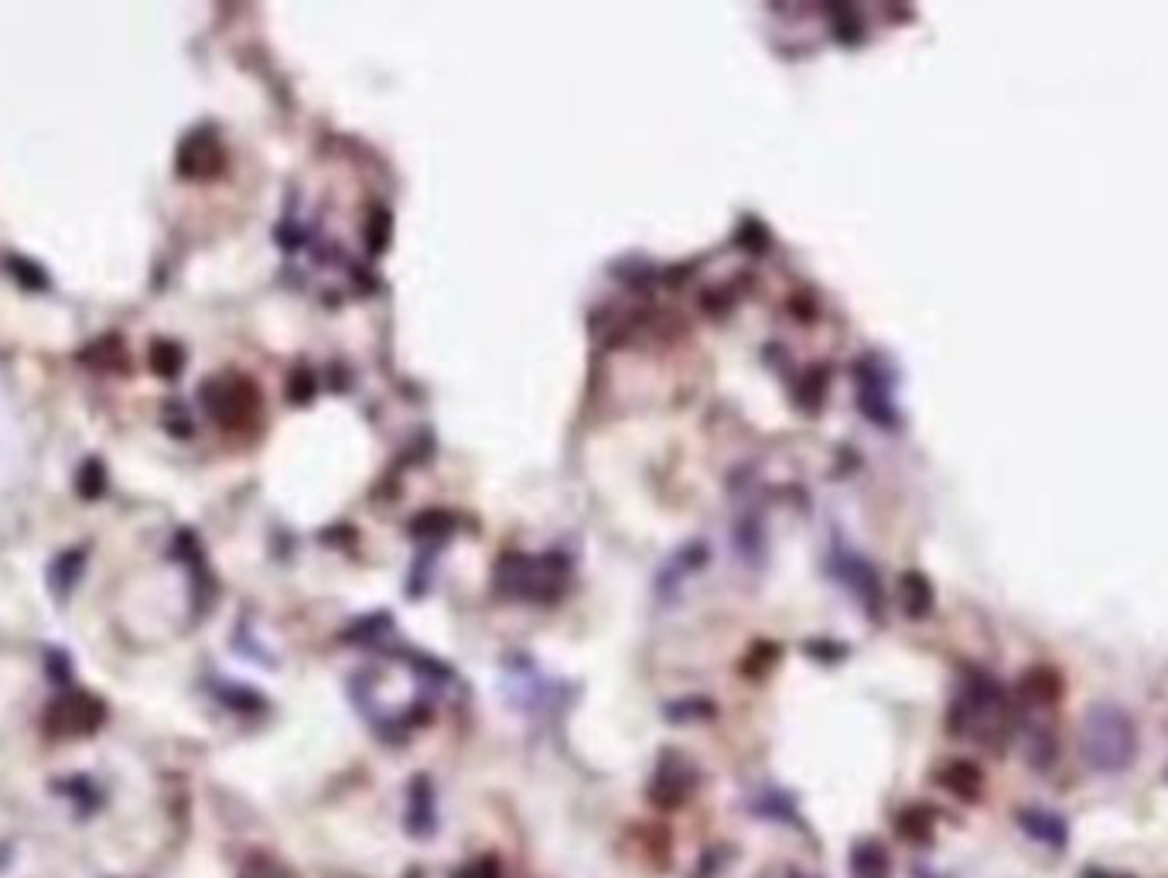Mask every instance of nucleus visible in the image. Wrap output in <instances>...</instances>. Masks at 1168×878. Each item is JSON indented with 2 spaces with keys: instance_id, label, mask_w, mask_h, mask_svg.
Listing matches in <instances>:
<instances>
[{
  "instance_id": "nucleus-5",
  "label": "nucleus",
  "mask_w": 1168,
  "mask_h": 878,
  "mask_svg": "<svg viewBox=\"0 0 1168 878\" xmlns=\"http://www.w3.org/2000/svg\"><path fill=\"white\" fill-rule=\"evenodd\" d=\"M1021 701L1025 704H1036V707H1049L1056 704L1060 694H1063V681L1056 673H1052L1049 667H1039V670H1029L1021 677Z\"/></svg>"
},
{
  "instance_id": "nucleus-4",
  "label": "nucleus",
  "mask_w": 1168,
  "mask_h": 878,
  "mask_svg": "<svg viewBox=\"0 0 1168 878\" xmlns=\"http://www.w3.org/2000/svg\"><path fill=\"white\" fill-rule=\"evenodd\" d=\"M939 783H944L953 797H960L967 804H974L984 793V773L974 766V762H963V759L947 762V766L939 770Z\"/></svg>"
},
{
  "instance_id": "nucleus-7",
  "label": "nucleus",
  "mask_w": 1168,
  "mask_h": 878,
  "mask_svg": "<svg viewBox=\"0 0 1168 878\" xmlns=\"http://www.w3.org/2000/svg\"><path fill=\"white\" fill-rule=\"evenodd\" d=\"M895 828H899V834H902L905 841L929 844V837H933V813L923 810V807H909V810L899 813Z\"/></svg>"
},
{
  "instance_id": "nucleus-9",
  "label": "nucleus",
  "mask_w": 1168,
  "mask_h": 878,
  "mask_svg": "<svg viewBox=\"0 0 1168 878\" xmlns=\"http://www.w3.org/2000/svg\"><path fill=\"white\" fill-rule=\"evenodd\" d=\"M1084 878H1131V875H1124V871H1110V868H1087V871H1084Z\"/></svg>"
},
{
  "instance_id": "nucleus-2",
  "label": "nucleus",
  "mask_w": 1168,
  "mask_h": 878,
  "mask_svg": "<svg viewBox=\"0 0 1168 878\" xmlns=\"http://www.w3.org/2000/svg\"><path fill=\"white\" fill-rule=\"evenodd\" d=\"M950 728L957 735H974L984 746L1005 742L1011 735V707L1005 691L987 673H978L950 712Z\"/></svg>"
},
{
  "instance_id": "nucleus-6",
  "label": "nucleus",
  "mask_w": 1168,
  "mask_h": 878,
  "mask_svg": "<svg viewBox=\"0 0 1168 878\" xmlns=\"http://www.w3.org/2000/svg\"><path fill=\"white\" fill-rule=\"evenodd\" d=\"M854 878H889V855L878 841H861L851 852Z\"/></svg>"
},
{
  "instance_id": "nucleus-3",
  "label": "nucleus",
  "mask_w": 1168,
  "mask_h": 878,
  "mask_svg": "<svg viewBox=\"0 0 1168 878\" xmlns=\"http://www.w3.org/2000/svg\"><path fill=\"white\" fill-rule=\"evenodd\" d=\"M1015 820H1018V828H1021L1025 834H1029L1032 841H1039V844H1049V847H1066V841H1069V828H1066V820H1063L1060 813H1052V810H1042V807H1021V810L1015 813Z\"/></svg>"
},
{
  "instance_id": "nucleus-1",
  "label": "nucleus",
  "mask_w": 1168,
  "mask_h": 878,
  "mask_svg": "<svg viewBox=\"0 0 1168 878\" xmlns=\"http://www.w3.org/2000/svg\"><path fill=\"white\" fill-rule=\"evenodd\" d=\"M1079 755L1094 773H1124L1137 755V728L1118 704H1097L1079 728Z\"/></svg>"
},
{
  "instance_id": "nucleus-8",
  "label": "nucleus",
  "mask_w": 1168,
  "mask_h": 878,
  "mask_svg": "<svg viewBox=\"0 0 1168 878\" xmlns=\"http://www.w3.org/2000/svg\"><path fill=\"white\" fill-rule=\"evenodd\" d=\"M905 594H909V612H913V615H923V612H929V588H926V581L920 578V575H909L905 578Z\"/></svg>"
}]
</instances>
